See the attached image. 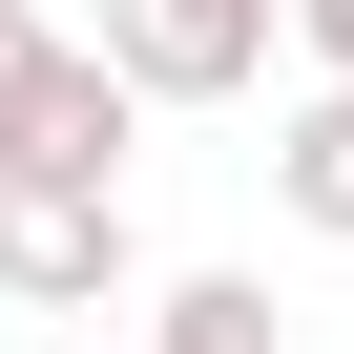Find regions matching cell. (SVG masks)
Listing matches in <instances>:
<instances>
[{
    "label": "cell",
    "instance_id": "obj_5",
    "mask_svg": "<svg viewBox=\"0 0 354 354\" xmlns=\"http://www.w3.org/2000/svg\"><path fill=\"white\" fill-rule=\"evenodd\" d=\"M271 209H292V230H333V250H354V84H313V104H292V125H271Z\"/></svg>",
    "mask_w": 354,
    "mask_h": 354
},
{
    "label": "cell",
    "instance_id": "obj_1",
    "mask_svg": "<svg viewBox=\"0 0 354 354\" xmlns=\"http://www.w3.org/2000/svg\"><path fill=\"white\" fill-rule=\"evenodd\" d=\"M271 42H292V0H104V63L146 104H230V84H271Z\"/></svg>",
    "mask_w": 354,
    "mask_h": 354
},
{
    "label": "cell",
    "instance_id": "obj_2",
    "mask_svg": "<svg viewBox=\"0 0 354 354\" xmlns=\"http://www.w3.org/2000/svg\"><path fill=\"white\" fill-rule=\"evenodd\" d=\"M125 146H146V84H125L104 42H63L42 104L0 125V188H125Z\"/></svg>",
    "mask_w": 354,
    "mask_h": 354
},
{
    "label": "cell",
    "instance_id": "obj_4",
    "mask_svg": "<svg viewBox=\"0 0 354 354\" xmlns=\"http://www.w3.org/2000/svg\"><path fill=\"white\" fill-rule=\"evenodd\" d=\"M146 354H292V313H271V271H167Z\"/></svg>",
    "mask_w": 354,
    "mask_h": 354
},
{
    "label": "cell",
    "instance_id": "obj_7",
    "mask_svg": "<svg viewBox=\"0 0 354 354\" xmlns=\"http://www.w3.org/2000/svg\"><path fill=\"white\" fill-rule=\"evenodd\" d=\"M292 42H313V63H333V84H354V0H292Z\"/></svg>",
    "mask_w": 354,
    "mask_h": 354
},
{
    "label": "cell",
    "instance_id": "obj_3",
    "mask_svg": "<svg viewBox=\"0 0 354 354\" xmlns=\"http://www.w3.org/2000/svg\"><path fill=\"white\" fill-rule=\"evenodd\" d=\"M0 292L21 313H104L125 292V188H0Z\"/></svg>",
    "mask_w": 354,
    "mask_h": 354
},
{
    "label": "cell",
    "instance_id": "obj_6",
    "mask_svg": "<svg viewBox=\"0 0 354 354\" xmlns=\"http://www.w3.org/2000/svg\"><path fill=\"white\" fill-rule=\"evenodd\" d=\"M42 63H63V21H42V0H0V125L42 104Z\"/></svg>",
    "mask_w": 354,
    "mask_h": 354
}]
</instances>
